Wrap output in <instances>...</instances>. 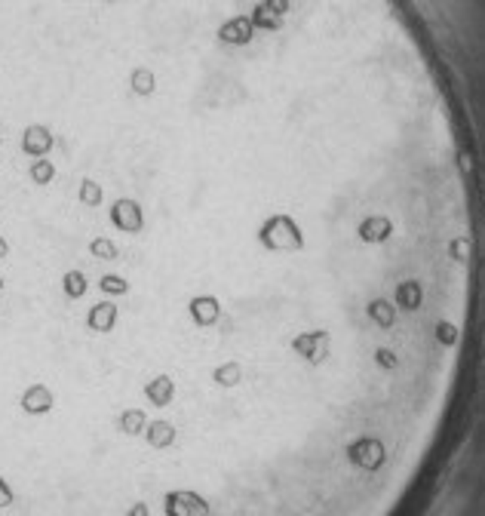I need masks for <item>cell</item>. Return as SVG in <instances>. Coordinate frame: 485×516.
Returning <instances> with one entry per match:
<instances>
[{
  "label": "cell",
  "instance_id": "obj_3",
  "mask_svg": "<svg viewBox=\"0 0 485 516\" xmlns=\"http://www.w3.org/2000/svg\"><path fill=\"white\" fill-rule=\"evenodd\" d=\"M99 289L105 295H130L132 283H126L123 277H117V274H105L101 277V283H99Z\"/></svg>",
  "mask_w": 485,
  "mask_h": 516
},
{
  "label": "cell",
  "instance_id": "obj_4",
  "mask_svg": "<svg viewBox=\"0 0 485 516\" xmlns=\"http://www.w3.org/2000/svg\"><path fill=\"white\" fill-rule=\"evenodd\" d=\"M10 256V243H6V237H0V261Z\"/></svg>",
  "mask_w": 485,
  "mask_h": 516
},
{
  "label": "cell",
  "instance_id": "obj_1",
  "mask_svg": "<svg viewBox=\"0 0 485 516\" xmlns=\"http://www.w3.org/2000/svg\"><path fill=\"white\" fill-rule=\"evenodd\" d=\"M62 292H65L68 301H80L83 295L89 292L87 274H83V270H65V277H62Z\"/></svg>",
  "mask_w": 485,
  "mask_h": 516
},
{
  "label": "cell",
  "instance_id": "obj_2",
  "mask_svg": "<svg viewBox=\"0 0 485 516\" xmlns=\"http://www.w3.org/2000/svg\"><path fill=\"white\" fill-rule=\"evenodd\" d=\"M89 252H92V258H99V261H114L117 256H120L117 246H114V240H108V237H92Z\"/></svg>",
  "mask_w": 485,
  "mask_h": 516
}]
</instances>
